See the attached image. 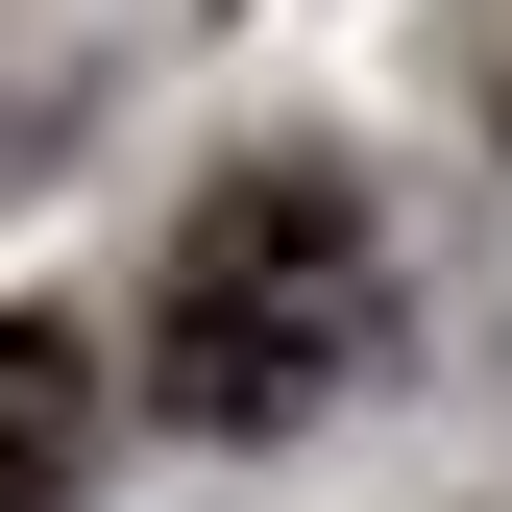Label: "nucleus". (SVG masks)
Returning <instances> with one entry per match:
<instances>
[{"label": "nucleus", "mask_w": 512, "mask_h": 512, "mask_svg": "<svg viewBox=\"0 0 512 512\" xmlns=\"http://www.w3.org/2000/svg\"><path fill=\"white\" fill-rule=\"evenodd\" d=\"M366 342H391V244H366L342 171H220L147 269V391L196 439H293Z\"/></svg>", "instance_id": "1"}, {"label": "nucleus", "mask_w": 512, "mask_h": 512, "mask_svg": "<svg viewBox=\"0 0 512 512\" xmlns=\"http://www.w3.org/2000/svg\"><path fill=\"white\" fill-rule=\"evenodd\" d=\"M74 464H98V366L49 317H0V512H74Z\"/></svg>", "instance_id": "2"}]
</instances>
